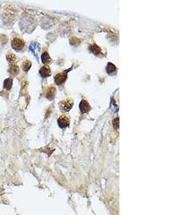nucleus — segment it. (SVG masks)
<instances>
[{"label":"nucleus","instance_id":"obj_1","mask_svg":"<svg viewBox=\"0 0 191 215\" xmlns=\"http://www.w3.org/2000/svg\"><path fill=\"white\" fill-rule=\"evenodd\" d=\"M11 45H12V48L16 51H20L24 47L25 43L22 39L18 38V37H15L11 42Z\"/></svg>","mask_w":191,"mask_h":215},{"label":"nucleus","instance_id":"obj_2","mask_svg":"<svg viewBox=\"0 0 191 215\" xmlns=\"http://www.w3.org/2000/svg\"><path fill=\"white\" fill-rule=\"evenodd\" d=\"M67 70L64 71V72H62V73L57 74V75L55 77V83H56L57 85L62 84V83L65 81L66 79H67Z\"/></svg>","mask_w":191,"mask_h":215},{"label":"nucleus","instance_id":"obj_3","mask_svg":"<svg viewBox=\"0 0 191 215\" xmlns=\"http://www.w3.org/2000/svg\"><path fill=\"white\" fill-rule=\"evenodd\" d=\"M58 124H59V127L63 129V128H66L69 126V118H67L65 115H62L59 118L57 121Z\"/></svg>","mask_w":191,"mask_h":215},{"label":"nucleus","instance_id":"obj_4","mask_svg":"<svg viewBox=\"0 0 191 215\" xmlns=\"http://www.w3.org/2000/svg\"><path fill=\"white\" fill-rule=\"evenodd\" d=\"M60 105L64 111H69L73 105V102L72 100H69V99L68 100H64L61 103Z\"/></svg>","mask_w":191,"mask_h":215},{"label":"nucleus","instance_id":"obj_5","mask_svg":"<svg viewBox=\"0 0 191 215\" xmlns=\"http://www.w3.org/2000/svg\"><path fill=\"white\" fill-rule=\"evenodd\" d=\"M80 110H81L82 113H85L89 112L91 108L90 106V104L88 103L87 101L85 100H83L80 104Z\"/></svg>","mask_w":191,"mask_h":215},{"label":"nucleus","instance_id":"obj_6","mask_svg":"<svg viewBox=\"0 0 191 215\" xmlns=\"http://www.w3.org/2000/svg\"><path fill=\"white\" fill-rule=\"evenodd\" d=\"M39 74L42 77H47L51 75V70L48 66H43L39 70Z\"/></svg>","mask_w":191,"mask_h":215},{"label":"nucleus","instance_id":"obj_7","mask_svg":"<svg viewBox=\"0 0 191 215\" xmlns=\"http://www.w3.org/2000/svg\"><path fill=\"white\" fill-rule=\"evenodd\" d=\"M55 93H56V89H55V88H54V87H50V88H47L45 96H46L47 98L49 99V100H52L55 96Z\"/></svg>","mask_w":191,"mask_h":215},{"label":"nucleus","instance_id":"obj_8","mask_svg":"<svg viewBox=\"0 0 191 215\" xmlns=\"http://www.w3.org/2000/svg\"><path fill=\"white\" fill-rule=\"evenodd\" d=\"M107 72L109 75H113V74H115L117 72L116 67H115L113 64L109 63L107 66Z\"/></svg>","mask_w":191,"mask_h":215},{"label":"nucleus","instance_id":"obj_9","mask_svg":"<svg viewBox=\"0 0 191 215\" xmlns=\"http://www.w3.org/2000/svg\"><path fill=\"white\" fill-rule=\"evenodd\" d=\"M12 83H13V80H12V78L6 79L4 82V89L7 90V91H10L12 88Z\"/></svg>","mask_w":191,"mask_h":215},{"label":"nucleus","instance_id":"obj_10","mask_svg":"<svg viewBox=\"0 0 191 215\" xmlns=\"http://www.w3.org/2000/svg\"><path fill=\"white\" fill-rule=\"evenodd\" d=\"M19 71H20L19 67L17 65H12L9 69V73L13 75H17L19 73Z\"/></svg>","mask_w":191,"mask_h":215},{"label":"nucleus","instance_id":"obj_11","mask_svg":"<svg viewBox=\"0 0 191 215\" xmlns=\"http://www.w3.org/2000/svg\"><path fill=\"white\" fill-rule=\"evenodd\" d=\"M50 61H51V58H50L48 53L47 52H45L42 55V62L44 64H47V63H50Z\"/></svg>","mask_w":191,"mask_h":215},{"label":"nucleus","instance_id":"obj_12","mask_svg":"<svg viewBox=\"0 0 191 215\" xmlns=\"http://www.w3.org/2000/svg\"><path fill=\"white\" fill-rule=\"evenodd\" d=\"M31 66V62L29 60L24 61L22 63V70L24 71H25V72L29 70L30 69Z\"/></svg>","mask_w":191,"mask_h":215},{"label":"nucleus","instance_id":"obj_13","mask_svg":"<svg viewBox=\"0 0 191 215\" xmlns=\"http://www.w3.org/2000/svg\"><path fill=\"white\" fill-rule=\"evenodd\" d=\"M7 59L9 63H12V64H13V63L16 61L17 58H16L15 54H13L12 53H8L7 55Z\"/></svg>","mask_w":191,"mask_h":215},{"label":"nucleus","instance_id":"obj_14","mask_svg":"<svg viewBox=\"0 0 191 215\" xmlns=\"http://www.w3.org/2000/svg\"><path fill=\"white\" fill-rule=\"evenodd\" d=\"M90 50L94 55H98L100 53V48L97 45H93L90 47Z\"/></svg>","mask_w":191,"mask_h":215},{"label":"nucleus","instance_id":"obj_15","mask_svg":"<svg viewBox=\"0 0 191 215\" xmlns=\"http://www.w3.org/2000/svg\"><path fill=\"white\" fill-rule=\"evenodd\" d=\"M113 126H114L115 129H118L119 126V118H117L113 121Z\"/></svg>","mask_w":191,"mask_h":215}]
</instances>
